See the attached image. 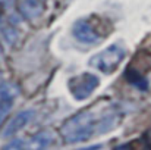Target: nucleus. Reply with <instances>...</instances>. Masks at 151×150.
Listing matches in <instances>:
<instances>
[{
	"label": "nucleus",
	"instance_id": "nucleus-3",
	"mask_svg": "<svg viewBox=\"0 0 151 150\" xmlns=\"http://www.w3.org/2000/svg\"><path fill=\"white\" fill-rule=\"evenodd\" d=\"M125 56H126V49L122 44L114 43V44H110L107 49L101 50L100 53L94 54L90 59V65L103 74L110 75L119 68Z\"/></svg>",
	"mask_w": 151,
	"mask_h": 150
},
{
	"label": "nucleus",
	"instance_id": "nucleus-1",
	"mask_svg": "<svg viewBox=\"0 0 151 150\" xmlns=\"http://www.w3.org/2000/svg\"><path fill=\"white\" fill-rule=\"evenodd\" d=\"M122 119L119 104L106 101L88 107L69 118L60 128V136L66 143H82L94 136L106 134L116 128Z\"/></svg>",
	"mask_w": 151,
	"mask_h": 150
},
{
	"label": "nucleus",
	"instance_id": "nucleus-7",
	"mask_svg": "<svg viewBox=\"0 0 151 150\" xmlns=\"http://www.w3.org/2000/svg\"><path fill=\"white\" fill-rule=\"evenodd\" d=\"M19 10L22 13L24 18L34 21L37 18H40L44 12V6L40 0H21L19 3Z\"/></svg>",
	"mask_w": 151,
	"mask_h": 150
},
{
	"label": "nucleus",
	"instance_id": "nucleus-9",
	"mask_svg": "<svg viewBox=\"0 0 151 150\" xmlns=\"http://www.w3.org/2000/svg\"><path fill=\"white\" fill-rule=\"evenodd\" d=\"M125 77H126V80H128L129 84L135 86V87L139 88V90H147L148 83H147V80L142 77V74L137 72L135 69H128L126 74H125Z\"/></svg>",
	"mask_w": 151,
	"mask_h": 150
},
{
	"label": "nucleus",
	"instance_id": "nucleus-2",
	"mask_svg": "<svg viewBox=\"0 0 151 150\" xmlns=\"http://www.w3.org/2000/svg\"><path fill=\"white\" fill-rule=\"evenodd\" d=\"M103 21L99 16H87V18H81L78 19L73 27H72V34L73 37L82 43V44H97L100 43L104 37V31H103Z\"/></svg>",
	"mask_w": 151,
	"mask_h": 150
},
{
	"label": "nucleus",
	"instance_id": "nucleus-4",
	"mask_svg": "<svg viewBox=\"0 0 151 150\" xmlns=\"http://www.w3.org/2000/svg\"><path fill=\"white\" fill-rule=\"evenodd\" d=\"M99 84V77H96L91 72H82L72 77L68 81V88L75 100H85L97 90Z\"/></svg>",
	"mask_w": 151,
	"mask_h": 150
},
{
	"label": "nucleus",
	"instance_id": "nucleus-6",
	"mask_svg": "<svg viewBox=\"0 0 151 150\" xmlns=\"http://www.w3.org/2000/svg\"><path fill=\"white\" fill-rule=\"evenodd\" d=\"M34 115H35L34 110H24V112H19L18 115H15L13 119L9 121V124L6 125V128L3 131V137L9 138V137L15 136L16 133H19L22 128H25L32 121Z\"/></svg>",
	"mask_w": 151,
	"mask_h": 150
},
{
	"label": "nucleus",
	"instance_id": "nucleus-8",
	"mask_svg": "<svg viewBox=\"0 0 151 150\" xmlns=\"http://www.w3.org/2000/svg\"><path fill=\"white\" fill-rule=\"evenodd\" d=\"M53 143H54V137H53V134H51L50 131L38 133L29 141V144H32L31 147H37V149H46V147H49Z\"/></svg>",
	"mask_w": 151,
	"mask_h": 150
},
{
	"label": "nucleus",
	"instance_id": "nucleus-11",
	"mask_svg": "<svg viewBox=\"0 0 151 150\" xmlns=\"http://www.w3.org/2000/svg\"><path fill=\"white\" fill-rule=\"evenodd\" d=\"M25 144H27V143L22 141V140H15V141H12L10 144L4 146V149H24V147H27Z\"/></svg>",
	"mask_w": 151,
	"mask_h": 150
},
{
	"label": "nucleus",
	"instance_id": "nucleus-10",
	"mask_svg": "<svg viewBox=\"0 0 151 150\" xmlns=\"http://www.w3.org/2000/svg\"><path fill=\"white\" fill-rule=\"evenodd\" d=\"M0 31H1L4 40H6L9 44H13V43L16 41V38H18V31H16L12 25H4L3 30L0 28Z\"/></svg>",
	"mask_w": 151,
	"mask_h": 150
},
{
	"label": "nucleus",
	"instance_id": "nucleus-5",
	"mask_svg": "<svg viewBox=\"0 0 151 150\" xmlns=\"http://www.w3.org/2000/svg\"><path fill=\"white\" fill-rule=\"evenodd\" d=\"M19 94V90L15 84H3L0 86V124L10 112L15 100Z\"/></svg>",
	"mask_w": 151,
	"mask_h": 150
}]
</instances>
